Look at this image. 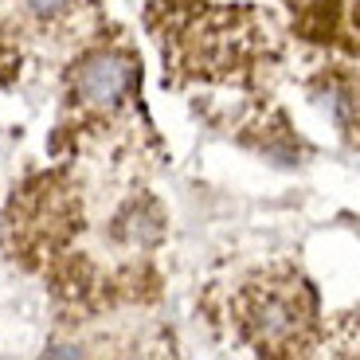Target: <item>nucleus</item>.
<instances>
[{
	"label": "nucleus",
	"instance_id": "1",
	"mask_svg": "<svg viewBox=\"0 0 360 360\" xmlns=\"http://www.w3.org/2000/svg\"><path fill=\"white\" fill-rule=\"evenodd\" d=\"M134 63H129L126 55H90L86 63L79 67L75 75V94H79L86 106H102V110H114L117 102L129 94L134 86Z\"/></svg>",
	"mask_w": 360,
	"mask_h": 360
},
{
	"label": "nucleus",
	"instance_id": "2",
	"mask_svg": "<svg viewBox=\"0 0 360 360\" xmlns=\"http://www.w3.org/2000/svg\"><path fill=\"white\" fill-rule=\"evenodd\" d=\"M251 325H255V333H259V341L278 345V341H290V337L297 333L302 317H297V306L290 302V297L266 294V297H259V302H255Z\"/></svg>",
	"mask_w": 360,
	"mask_h": 360
},
{
	"label": "nucleus",
	"instance_id": "3",
	"mask_svg": "<svg viewBox=\"0 0 360 360\" xmlns=\"http://www.w3.org/2000/svg\"><path fill=\"white\" fill-rule=\"evenodd\" d=\"M27 4H32L36 12H59L63 4H71V0H27Z\"/></svg>",
	"mask_w": 360,
	"mask_h": 360
}]
</instances>
